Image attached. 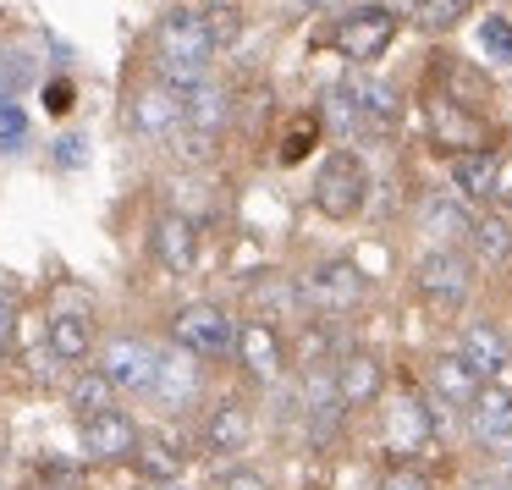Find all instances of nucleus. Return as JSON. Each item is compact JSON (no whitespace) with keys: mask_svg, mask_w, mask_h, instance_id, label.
Instances as JSON below:
<instances>
[{"mask_svg":"<svg viewBox=\"0 0 512 490\" xmlns=\"http://www.w3.org/2000/svg\"><path fill=\"white\" fill-rule=\"evenodd\" d=\"M215 28L199 6H171L155 28V67L160 78H199L210 72V56H215Z\"/></svg>","mask_w":512,"mask_h":490,"instance_id":"nucleus-1","label":"nucleus"},{"mask_svg":"<svg viewBox=\"0 0 512 490\" xmlns=\"http://www.w3.org/2000/svg\"><path fill=\"white\" fill-rule=\"evenodd\" d=\"M166 89L177 94V105H182V138H188V149L193 155L210 149L215 138L226 133V122H232V94H226L210 72H199V78H166Z\"/></svg>","mask_w":512,"mask_h":490,"instance_id":"nucleus-2","label":"nucleus"},{"mask_svg":"<svg viewBox=\"0 0 512 490\" xmlns=\"http://www.w3.org/2000/svg\"><path fill=\"white\" fill-rule=\"evenodd\" d=\"M413 287H419L424 309H435V314L463 309L468 292H474V259L452 243H435L430 254L419 259V270H413Z\"/></svg>","mask_w":512,"mask_h":490,"instance_id":"nucleus-3","label":"nucleus"},{"mask_svg":"<svg viewBox=\"0 0 512 490\" xmlns=\"http://www.w3.org/2000/svg\"><path fill=\"white\" fill-rule=\"evenodd\" d=\"M364 292H369L364 270H358L353 259H320V265L298 281V303L309 314H320V320H342V314H353L358 303H364Z\"/></svg>","mask_w":512,"mask_h":490,"instance_id":"nucleus-4","label":"nucleus"},{"mask_svg":"<svg viewBox=\"0 0 512 490\" xmlns=\"http://www.w3.org/2000/svg\"><path fill=\"white\" fill-rule=\"evenodd\" d=\"M314 204L331 221H353L369 204V166L353 149H336V155L320 160V171H314Z\"/></svg>","mask_w":512,"mask_h":490,"instance_id":"nucleus-5","label":"nucleus"},{"mask_svg":"<svg viewBox=\"0 0 512 490\" xmlns=\"http://www.w3.org/2000/svg\"><path fill=\"white\" fill-rule=\"evenodd\" d=\"M237 336H243V325H237L232 309H221V303H188V309L171 320V342L193 358H232Z\"/></svg>","mask_w":512,"mask_h":490,"instance_id":"nucleus-6","label":"nucleus"},{"mask_svg":"<svg viewBox=\"0 0 512 490\" xmlns=\"http://www.w3.org/2000/svg\"><path fill=\"white\" fill-rule=\"evenodd\" d=\"M391 39H397V12H391V6H353V12L331 28V50L347 56L353 67H375L391 50Z\"/></svg>","mask_w":512,"mask_h":490,"instance_id":"nucleus-7","label":"nucleus"},{"mask_svg":"<svg viewBox=\"0 0 512 490\" xmlns=\"http://www.w3.org/2000/svg\"><path fill=\"white\" fill-rule=\"evenodd\" d=\"M100 369L111 375V386L122 397H155V375H160V353L144 336H116L100 353Z\"/></svg>","mask_w":512,"mask_h":490,"instance_id":"nucleus-8","label":"nucleus"},{"mask_svg":"<svg viewBox=\"0 0 512 490\" xmlns=\"http://www.w3.org/2000/svg\"><path fill=\"white\" fill-rule=\"evenodd\" d=\"M122 122H127V133H133V138L160 144V138H177L182 133V105H177V94H171L166 83H144V89H133Z\"/></svg>","mask_w":512,"mask_h":490,"instance_id":"nucleus-9","label":"nucleus"},{"mask_svg":"<svg viewBox=\"0 0 512 490\" xmlns=\"http://www.w3.org/2000/svg\"><path fill=\"white\" fill-rule=\"evenodd\" d=\"M430 441H435L430 397H419V391H397V397L386 402V446L397 457H413V452H424Z\"/></svg>","mask_w":512,"mask_h":490,"instance_id":"nucleus-10","label":"nucleus"},{"mask_svg":"<svg viewBox=\"0 0 512 490\" xmlns=\"http://www.w3.org/2000/svg\"><path fill=\"white\" fill-rule=\"evenodd\" d=\"M457 353L468 358V369H474L485 386L512 369V342H507V331H501L496 320H468L463 331H457Z\"/></svg>","mask_w":512,"mask_h":490,"instance_id":"nucleus-11","label":"nucleus"},{"mask_svg":"<svg viewBox=\"0 0 512 490\" xmlns=\"http://www.w3.org/2000/svg\"><path fill=\"white\" fill-rule=\"evenodd\" d=\"M479 386H485V380L468 369V358L457 353V347H446V353L430 358V402H435V408L468 413V402L479 397Z\"/></svg>","mask_w":512,"mask_h":490,"instance_id":"nucleus-12","label":"nucleus"},{"mask_svg":"<svg viewBox=\"0 0 512 490\" xmlns=\"http://www.w3.org/2000/svg\"><path fill=\"white\" fill-rule=\"evenodd\" d=\"M237 364L248 369L254 386H276L281 369H287V342H281L276 325H265V320L243 325V336H237Z\"/></svg>","mask_w":512,"mask_h":490,"instance_id":"nucleus-13","label":"nucleus"},{"mask_svg":"<svg viewBox=\"0 0 512 490\" xmlns=\"http://www.w3.org/2000/svg\"><path fill=\"white\" fill-rule=\"evenodd\" d=\"M138 435L144 430H138L122 408L94 413V419H83V457H89V463H122V457L138 452Z\"/></svg>","mask_w":512,"mask_h":490,"instance_id":"nucleus-14","label":"nucleus"},{"mask_svg":"<svg viewBox=\"0 0 512 490\" xmlns=\"http://www.w3.org/2000/svg\"><path fill=\"white\" fill-rule=\"evenodd\" d=\"M336 386H342L347 408H369V402L386 397V364L369 347H353V353L336 358Z\"/></svg>","mask_w":512,"mask_h":490,"instance_id":"nucleus-15","label":"nucleus"},{"mask_svg":"<svg viewBox=\"0 0 512 490\" xmlns=\"http://www.w3.org/2000/svg\"><path fill=\"white\" fill-rule=\"evenodd\" d=\"M149 248H155V265L171 270V276H182V270L199 265V232H193V221L177 215V210L155 215V237H149Z\"/></svg>","mask_w":512,"mask_h":490,"instance_id":"nucleus-16","label":"nucleus"},{"mask_svg":"<svg viewBox=\"0 0 512 490\" xmlns=\"http://www.w3.org/2000/svg\"><path fill=\"white\" fill-rule=\"evenodd\" d=\"M199 441H204V452H210V457L248 452V446H254V413H248L243 402H221V408H210Z\"/></svg>","mask_w":512,"mask_h":490,"instance_id":"nucleus-17","label":"nucleus"},{"mask_svg":"<svg viewBox=\"0 0 512 490\" xmlns=\"http://www.w3.org/2000/svg\"><path fill=\"white\" fill-rule=\"evenodd\" d=\"M468 226H474V215H468L463 193H424L419 199V232L435 237V243H468Z\"/></svg>","mask_w":512,"mask_h":490,"instance_id":"nucleus-18","label":"nucleus"},{"mask_svg":"<svg viewBox=\"0 0 512 490\" xmlns=\"http://www.w3.org/2000/svg\"><path fill=\"white\" fill-rule=\"evenodd\" d=\"M430 127H435V138L452 144V155H463V149H485V122L468 116L463 105L446 100V94H430Z\"/></svg>","mask_w":512,"mask_h":490,"instance_id":"nucleus-19","label":"nucleus"},{"mask_svg":"<svg viewBox=\"0 0 512 490\" xmlns=\"http://www.w3.org/2000/svg\"><path fill=\"white\" fill-rule=\"evenodd\" d=\"M89 320L83 314H72V309H56L45 320V353L56 358V364H83L89 358Z\"/></svg>","mask_w":512,"mask_h":490,"instance_id":"nucleus-20","label":"nucleus"},{"mask_svg":"<svg viewBox=\"0 0 512 490\" xmlns=\"http://www.w3.org/2000/svg\"><path fill=\"white\" fill-rule=\"evenodd\" d=\"M193 397H199V369H193V353H160L155 402H160V408H188Z\"/></svg>","mask_w":512,"mask_h":490,"instance_id":"nucleus-21","label":"nucleus"},{"mask_svg":"<svg viewBox=\"0 0 512 490\" xmlns=\"http://www.w3.org/2000/svg\"><path fill=\"white\" fill-rule=\"evenodd\" d=\"M452 193H463V199H496V171L501 160L485 155V149H463V155H452Z\"/></svg>","mask_w":512,"mask_h":490,"instance_id":"nucleus-22","label":"nucleus"},{"mask_svg":"<svg viewBox=\"0 0 512 490\" xmlns=\"http://www.w3.org/2000/svg\"><path fill=\"white\" fill-rule=\"evenodd\" d=\"M468 259L485 265V270L507 265L512 259V226L501 221V215H479V221L468 226Z\"/></svg>","mask_w":512,"mask_h":490,"instance_id":"nucleus-23","label":"nucleus"},{"mask_svg":"<svg viewBox=\"0 0 512 490\" xmlns=\"http://www.w3.org/2000/svg\"><path fill=\"white\" fill-rule=\"evenodd\" d=\"M133 463L144 468L149 485H177V474H182V446L171 441V435H138Z\"/></svg>","mask_w":512,"mask_h":490,"instance_id":"nucleus-24","label":"nucleus"},{"mask_svg":"<svg viewBox=\"0 0 512 490\" xmlns=\"http://www.w3.org/2000/svg\"><path fill=\"white\" fill-rule=\"evenodd\" d=\"M353 94H358V111H364V127H369V133H386V127L402 122V100H397V89H391V83L358 78Z\"/></svg>","mask_w":512,"mask_h":490,"instance_id":"nucleus-25","label":"nucleus"},{"mask_svg":"<svg viewBox=\"0 0 512 490\" xmlns=\"http://www.w3.org/2000/svg\"><path fill=\"white\" fill-rule=\"evenodd\" d=\"M320 116L331 122V133H369L364 127V111H358V94H353V83H331L325 89V100H320Z\"/></svg>","mask_w":512,"mask_h":490,"instance_id":"nucleus-26","label":"nucleus"},{"mask_svg":"<svg viewBox=\"0 0 512 490\" xmlns=\"http://www.w3.org/2000/svg\"><path fill=\"white\" fill-rule=\"evenodd\" d=\"M72 408H78V419H94V413H111L116 408V386L105 369H89V375L72 380Z\"/></svg>","mask_w":512,"mask_h":490,"instance_id":"nucleus-27","label":"nucleus"},{"mask_svg":"<svg viewBox=\"0 0 512 490\" xmlns=\"http://www.w3.org/2000/svg\"><path fill=\"white\" fill-rule=\"evenodd\" d=\"M28 149V111L17 94H0V155H23Z\"/></svg>","mask_w":512,"mask_h":490,"instance_id":"nucleus-28","label":"nucleus"},{"mask_svg":"<svg viewBox=\"0 0 512 490\" xmlns=\"http://www.w3.org/2000/svg\"><path fill=\"white\" fill-rule=\"evenodd\" d=\"M479 45H485V56L496 61V67H512V23L501 12L479 17Z\"/></svg>","mask_w":512,"mask_h":490,"instance_id":"nucleus-29","label":"nucleus"},{"mask_svg":"<svg viewBox=\"0 0 512 490\" xmlns=\"http://www.w3.org/2000/svg\"><path fill=\"white\" fill-rule=\"evenodd\" d=\"M468 6H474V0H419V23L430 28V34H446V28H457L468 17Z\"/></svg>","mask_w":512,"mask_h":490,"instance_id":"nucleus-30","label":"nucleus"},{"mask_svg":"<svg viewBox=\"0 0 512 490\" xmlns=\"http://www.w3.org/2000/svg\"><path fill=\"white\" fill-rule=\"evenodd\" d=\"M336 347V331L331 325H314V331H303V364H325Z\"/></svg>","mask_w":512,"mask_h":490,"instance_id":"nucleus-31","label":"nucleus"},{"mask_svg":"<svg viewBox=\"0 0 512 490\" xmlns=\"http://www.w3.org/2000/svg\"><path fill=\"white\" fill-rule=\"evenodd\" d=\"M380 490H430V479H424L419 468L397 463V468H386V479H380Z\"/></svg>","mask_w":512,"mask_h":490,"instance_id":"nucleus-32","label":"nucleus"},{"mask_svg":"<svg viewBox=\"0 0 512 490\" xmlns=\"http://www.w3.org/2000/svg\"><path fill=\"white\" fill-rule=\"evenodd\" d=\"M221 490H276L265 474H254V468H232V474L221 479Z\"/></svg>","mask_w":512,"mask_h":490,"instance_id":"nucleus-33","label":"nucleus"},{"mask_svg":"<svg viewBox=\"0 0 512 490\" xmlns=\"http://www.w3.org/2000/svg\"><path fill=\"white\" fill-rule=\"evenodd\" d=\"M463 490H512V474H501V468H490V474H474V479H463Z\"/></svg>","mask_w":512,"mask_h":490,"instance_id":"nucleus-34","label":"nucleus"},{"mask_svg":"<svg viewBox=\"0 0 512 490\" xmlns=\"http://www.w3.org/2000/svg\"><path fill=\"white\" fill-rule=\"evenodd\" d=\"M292 133H298V138H292V144L281 149V160H303V149L314 144V122H298V127H292Z\"/></svg>","mask_w":512,"mask_h":490,"instance_id":"nucleus-35","label":"nucleus"},{"mask_svg":"<svg viewBox=\"0 0 512 490\" xmlns=\"http://www.w3.org/2000/svg\"><path fill=\"white\" fill-rule=\"evenodd\" d=\"M496 204L512 215V160H501V171H496Z\"/></svg>","mask_w":512,"mask_h":490,"instance_id":"nucleus-36","label":"nucleus"},{"mask_svg":"<svg viewBox=\"0 0 512 490\" xmlns=\"http://www.w3.org/2000/svg\"><path fill=\"white\" fill-rule=\"evenodd\" d=\"M12 325H17V309H12V298L0 292V353H6V342H12Z\"/></svg>","mask_w":512,"mask_h":490,"instance_id":"nucleus-37","label":"nucleus"},{"mask_svg":"<svg viewBox=\"0 0 512 490\" xmlns=\"http://www.w3.org/2000/svg\"><path fill=\"white\" fill-rule=\"evenodd\" d=\"M56 160H61V166H78V160H83V138H61V144H56Z\"/></svg>","mask_w":512,"mask_h":490,"instance_id":"nucleus-38","label":"nucleus"},{"mask_svg":"<svg viewBox=\"0 0 512 490\" xmlns=\"http://www.w3.org/2000/svg\"><path fill=\"white\" fill-rule=\"evenodd\" d=\"M67 105H72V94H67V83H50V111H67Z\"/></svg>","mask_w":512,"mask_h":490,"instance_id":"nucleus-39","label":"nucleus"},{"mask_svg":"<svg viewBox=\"0 0 512 490\" xmlns=\"http://www.w3.org/2000/svg\"><path fill=\"white\" fill-rule=\"evenodd\" d=\"M23 490H67V485H56V479H50V474H39L34 485H23Z\"/></svg>","mask_w":512,"mask_h":490,"instance_id":"nucleus-40","label":"nucleus"},{"mask_svg":"<svg viewBox=\"0 0 512 490\" xmlns=\"http://www.w3.org/2000/svg\"><path fill=\"white\" fill-rule=\"evenodd\" d=\"M303 6H314V12H331L336 0H303Z\"/></svg>","mask_w":512,"mask_h":490,"instance_id":"nucleus-41","label":"nucleus"},{"mask_svg":"<svg viewBox=\"0 0 512 490\" xmlns=\"http://www.w3.org/2000/svg\"><path fill=\"white\" fill-rule=\"evenodd\" d=\"M155 490H182V485H155Z\"/></svg>","mask_w":512,"mask_h":490,"instance_id":"nucleus-42","label":"nucleus"}]
</instances>
